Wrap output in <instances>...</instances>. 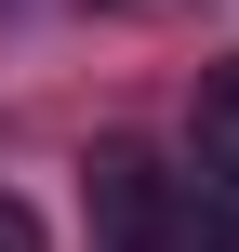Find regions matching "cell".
<instances>
[{
	"mask_svg": "<svg viewBox=\"0 0 239 252\" xmlns=\"http://www.w3.org/2000/svg\"><path fill=\"white\" fill-rule=\"evenodd\" d=\"M80 199H93V239L106 252H173L186 239V173H160L146 146H93L80 159Z\"/></svg>",
	"mask_w": 239,
	"mask_h": 252,
	"instance_id": "1",
	"label": "cell"
},
{
	"mask_svg": "<svg viewBox=\"0 0 239 252\" xmlns=\"http://www.w3.org/2000/svg\"><path fill=\"white\" fill-rule=\"evenodd\" d=\"M186 173H200L213 199H239V66H213L200 106H186Z\"/></svg>",
	"mask_w": 239,
	"mask_h": 252,
	"instance_id": "2",
	"label": "cell"
},
{
	"mask_svg": "<svg viewBox=\"0 0 239 252\" xmlns=\"http://www.w3.org/2000/svg\"><path fill=\"white\" fill-rule=\"evenodd\" d=\"M213 199V186H200ZM186 252H239V199H213V213H186Z\"/></svg>",
	"mask_w": 239,
	"mask_h": 252,
	"instance_id": "3",
	"label": "cell"
},
{
	"mask_svg": "<svg viewBox=\"0 0 239 252\" xmlns=\"http://www.w3.org/2000/svg\"><path fill=\"white\" fill-rule=\"evenodd\" d=\"M0 252H40V213H27L13 186H0Z\"/></svg>",
	"mask_w": 239,
	"mask_h": 252,
	"instance_id": "4",
	"label": "cell"
},
{
	"mask_svg": "<svg viewBox=\"0 0 239 252\" xmlns=\"http://www.w3.org/2000/svg\"><path fill=\"white\" fill-rule=\"evenodd\" d=\"M93 13H146V0H93Z\"/></svg>",
	"mask_w": 239,
	"mask_h": 252,
	"instance_id": "5",
	"label": "cell"
}]
</instances>
